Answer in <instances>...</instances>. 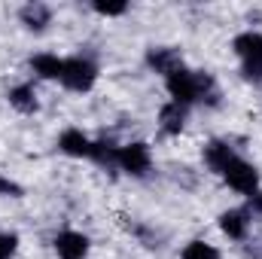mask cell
Returning a JSON list of instances; mask_svg holds the SVG:
<instances>
[{
	"label": "cell",
	"mask_w": 262,
	"mask_h": 259,
	"mask_svg": "<svg viewBox=\"0 0 262 259\" xmlns=\"http://www.w3.org/2000/svg\"><path fill=\"white\" fill-rule=\"evenodd\" d=\"M204 162L213 174H220L235 192L241 195H256L259 192V171L253 162H247L244 156H238L226 140H210L204 146Z\"/></svg>",
	"instance_id": "obj_1"
},
{
	"label": "cell",
	"mask_w": 262,
	"mask_h": 259,
	"mask_svg": "<svg viewBox=\"0 0 262 259\" xmlns=\"http://www.w3.org/2000/svg\"><path fill=\"white\" fill-rule=\"evenodd\" d=\"M165 89L171 95L174 104L192 107V104H216L220 101V89L213 82V76L207 70H192V67H177L174 73L165 76Z\"/></svg>",
	"instance_id": "obj_2"
},
{
	"label": "cell",
	"mask_w": 262,
	"mask_h": 259,
	"mask_svg": "<svg viewBox=\"0 0 262 259\" xmlns=\"http://www.w3.org/2000/svg\"><path fill=\"white\" fill-rule=\"evenodd\" d=\"M232 49L241 61V73L247 82L262 85V34L259 31H244L232 40Z\"/></svg>",
	"instance_id": "obj_3"
},
{
	"label": "cell",
	"mask_w": 262,
	"mask_h": 259,
	"mask_svg": "<svg viewBox=\"0 0 262 259\" xmlns=\"http://www.w3.org/2000/svg\"><path fill=\"white\" fill-rule=\"evenodd\" d=\"M58 82L70 92H89L98 82V64L85 55H70L61 64V79Z\"/></svg>",
	"instance_id": "obj_4"
},
{
	"label": "cell",
	"mask_w": 262,
	"mask_h": 259,
	"mask_svg": "<svg viewBox=\"0 0 262 259\" xmlns=\"http://www.w3.org/2000/svg\"><path fill=\"white\" fill-rule=\"evenodd\" d=\"M116 168L125 171L128 177H146L152 171V153L146 143H125L116 149Z\"/></svg>",
	"instance_id": "obj_5"
},
{
	"label": "cell",
	"mask_w": 262,
	"mask_h": 259,
	"mask_svg": "<svg viewBox=\"0 0 262 259\" xmlns=\"http://www.w3.org/2000/svg\"><path fill=\"white\" fill-rule=\"evenodd\" d=\"M58 149L70 156V159H89L95 162V153H98V140H92L89 134H82L79 128H67L58 137Z\"/></svg>",
	"instance_id": "obj_6"
},
{
	"label": "cell",
	"mask_w": 262,
	"mask_h": 259,
	"mask_svg": "<svg viewBox=\"0 0 262 259\" xmlns=\"http://www.w3.org/2000/svg\"><path fill=\"white\" fill-rule=\"evenodd\" d=\"M52 247H55L58 259H85L92 241H89V235H82V232H76V229H64V232L55 235Z\"/></svg>",
	"instance_id": "obj_7"
},
{
	"label": "cell",
	"mask_w": 262,
	"mask_h": 259,
	"mask_svg": "<svg viewBox=\"0 0 262 259\" xmlns=\"http://www.w3.org/2000/svg\"><path fill=\"white\" fill-rule=\"evenodd\" d=\"M250 220H253V213L247 207H232V210H223L220 213V229H223L226 238L244 241L247 232H250Z\"/></svg>",
	"instance_id": "obj_8"
},
{
	"label": "cell",
	"mask_w": 262,
	"mask_h": 259,
	"mask_svg": "<svg viewBox=\"0 0 262 259\" xmlns=\"http://www.w3.org/2000/svg\"><path fill=\"white\" fill-rule=\"evenodd\" d=\"M146 64L152 67L156 73L168 76V73H174L177 67H183V58H180V52L171 49V46H152V49L146 52Z\"/></svg>",
	"instance_id": "obj_9"
},
{
	"label": "cell",
	"mask_w": 262,
	"mask_h": 259,
	"mask_svg": "<svg viewBox=\"0 0 262 259\" xmlns=\"http://www.w3.org/2000/svg\"><path fill=\"white\" fill-rule=\"evenodd\" d=\"M186 113H189V107H183V104H174V101H168L162 110H159V128L162 134H180L183 125H186Z\"/></svg>",
	"instance_id": "obj_10"
},
{
	"label": "cell",
	"mask_w": 262,
	"mask_h": 259,
	"mask_svg": "<svg viewBox=\"0 0 262 259\" xmlns=\"http://www.w3.org/2000/svg\"><path fill=\"white\" fill-rule=\"evenodd\" d=\"M18 18H21L25 28H31V31H43V28L49 25V18H52V9H49L46 3H25L21 12H18Z\"/></svg>",
	"instance_id": "obj_11"
},
{
	"label": "cell",
	"mask_w": 262,
	"mask_h": 259,
	"mask_svg": "<svg viewBox=\"0 0 262 259\" xmlns=\"http://www.w3.org/2000/svg\"><path fill=\"white\" fill-rule=\"evenodd\" d=\"M61 64H64V58L49 55V52H40V55L31 58V70L43 79H61Z\"/></svg>",
	"instance_id": "obj_12"
},
{
	"label": "cell",
	"mask_w": 262,
	"mask_h": 259,
	"mask_svg": "<svg viewBox=\"0 0 262 259\" xmlns=\"http://www.w3.org/2000/svg\"><path fill=\"white\" fill-rule=\"evenodd\" d=\"M9 104L18 110V113H37V92H34V85H15V89H9Z\"/></svg>",
	"instance_id": "obj_13"
},
{
	"label": "cell",
	"mask_w": 262,
	"mask_h": 259,
	"mask_svg": "<svg viewBox=\"0 0 262 259\" xmlns=\"http://www.w3.org/2000/svg\"><path fill=\"white\" fill-rule=\"evenodd\" d=\"M180 256L183 259H220V250H216L213 244H207V241L195 238V241H189V244L183 247Z\"/></svg>",
	"instance_id": "obj_14"
},
{
	"label": "cell",
	"mask_w": 262,
	"mask_h": 259,
	"mask_svg": "<svg viewBox=\"0 0 262 259\" xmlns=\"http://www.w3.org/2000/svg\"><path fill=\"white\" fill-rule=\"evenodd\" d=\"M18 250V235L12 232H0V259H12Z\"/></svg>",
	"instance_id": "obj_15"
},
{
	"label": "cell",
	"mask_w": 262,
	"mask_h": 259,
	"mask_svg": "<svg viewBox=\"0 0 262 259\" xmlns=\"http://www.w3.org/2000/svg\"><path fill=\"white\" fill-rule=\"evenodd\" d=\"M92 9H95L98 15L113 18V15H125V12H128V3H92Z\"/></svg>",
	"instance_id": "obj_16"
},
{
	"label": "cell",
	"mask_w": 262,
	"mask_h": 259,
	"mask_svg": "<svg viewBox=\"0 0 262 259\" xmlns=\"http://www.w3.org/2000/svg\"><path fill=\"white\" fill-rule=\"evenodd\" d=\"M0 192H6V195H9V192H15V195H18L21 189H18V186H15L12 180H6V177H0Z\"/></svg>",
	"instance_id": "obj_17"
}]
</instances>
